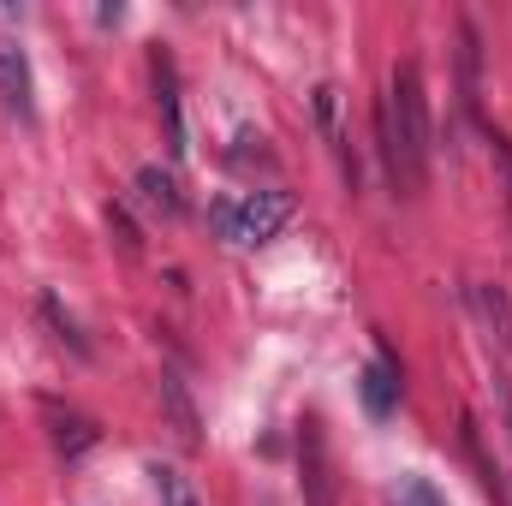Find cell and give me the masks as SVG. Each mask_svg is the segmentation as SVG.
Returning a JSON list of instances; mask_svg holds the SVG:
<instances>
[{
    "label": "cell",
    "instance_id": "6da1fadb",
    "mask_svg": "<svg viewBox=\"0 0 512 506\" xmlns=\"http://www.w3.org/2000/svg\"><path fill=\"white\" fill-rule=\"evenodd\" d=\"M376 126H382L387 179L405 197H417L429 185V96H423V66L417 60L393 66V84H387V102L376 114Z\"/></svg>",
    "mask_w": 512,
    "mask_h": 506
},
{
    "label": "cell",
    "instance_id": "7a4b0ae2",
    "mask_svg": "<svg viewBox=\"0 0 512 506\" xmlns=\"http://www.w3.org/2000/svg\"><path fill=\"white\" fill-rule=\"evenodd\" d=\"M209 221H215V233H221L227 245L256 251V245H268V239L292 221V197H286V191H239V197L209 203Z\"/></svg>",
    "mask_w": 512,
    "mask_h": 506
},
{
    "label": "cell",
    "instance_id": "3957f363",
    "mask_svg": "<svg viewBox=\"0 0 512 506\" xmlns=\"http://www.w3.org/2000/svg\"><path fill=\"white\" fill-rule=\"evenodd\" d=\"M298 471H304V506H340V483H334V453L316 417L298 423Z\"/></svg>",
    "mask_w": 512,
    "mask_h": 506
},
{
    "label": "cell",
    "instance_id": "277c9868",
    "mask_svg": "<svg viewBox=\"0 0 512 506\" xmlns=\"http://www.w3.org/2000/svg\"><path fill=\"white\" fill-rule=\"evenodd\" d=\"M0 102L12 120H24V126L36 120V84H30V60L18 42H0Z\"/></svg>",
    "mask_w": 512,
    "mask_h": 506
},
{
    "label": "cell",
    "instance_id": "5b68a950",
    "mask_svg": "<svg viewBox=\"0 0 512 506\" xmlns=\"http://www.w3.org/2000/svg\"><path fill=\"white\" fill-rule=\"evenodd\" d=\"M149 72H155V102H161V120H167V149L185 155V120H179V78H173V60L155 54Z\"/></svg>",
    "mask_w": 512,
    "mask_h": 506
},
{
    "label": "cell",
    "instance_id": "8992f818",
    "mask_svg": "<svg viewBox=\"0 0 512 506\" xmlns=\"http://www.w3.org/2000/svg\"><path fill=\"white\" fill-rule=\"evenodd\" d=\"M161 411H167V423H173V435H179L185 447H197V441H203V423H197V405H191V393H185V381L173 376V370H161Z\"/></svg>",
    "mask_w": 512,
    "mask_h": 506
},
{
    "label": "cell",
    "instance_id": "52a82bcc",
    "mask_svg": "<svg viewBox=\"0 0 512 506\" xmlns=\"http://www.w3.org/2000/svg\"><path fill=\"white\" fill-rule=\"evenodd\" d=\"M399 405V364H393V352L382 346V358L364 370V411L370 417H387Z\"/></svg>",
    "mask_w": 512,
    "mask_h": 506
},
{
    "label": "cell",
    "instance_id": "ba28073f",
    "mask_svg": "<svg viewBox=\"0 0 512 506\" xmlns=\"http://www.w3.org/2000/svg\"><path fill=\"white\" fill-rule=\"evenodd\" d=\"M471 304H477V316H483V328L501 340V352H512V298L501 286H489V280H477L471 286Z\"/></svg>",
    "mask_w": 512,
    "mask_h": 506
},
{
    "label": "cell",
    "instance_id": "9c48e42d",
    "mask_svg": "<svg viewBox=\"0 0 512 506\" xmlns=\"http://www.w3.org/2000/svg\"><path fill=\"white\" fill-rule=\"evenodd\" d=\"M48 423H54V447H60L66 459H78L84 447H96V423H90V417H78V411H60V405H48Z\"/></svg>",
    "mask_w": 512,
    "mask_h": 506
},
{
    "label": "cell",
    "instance_id": "30bf717a",
    "mask_svg": "<svg viewBox=\"0 0 512 506\" xmlns=\"http://www.w3.org/2000/svg\"><path fill=\"white\" fill-rule=\"evenodd\" d=\"M387 506H453V501L435 489V477H423V471H405V477L387 489Z\"/></svg>",
    "mask_w": 512,
    "mask_h": 506
},
{
    "label": "cell",
    "instance_id": "8fae6325",
    "mask_svg": "<svg viewBox=\"0 0 512 506\" xmlns=\"http://www.w3.org/2000/svg\"><path fill=\"white\" fill-rule=\"evenodd\" d=\"M137 191L161 209V215H185V197H179V185H173V173H161V167H143L137 173Z\"/></svg>",
    "mask_w": 512,
    "mask_h": 506
},
{
    "label": "cell",
    "instance_id": "7c38bea8",
    "mask_svg": "<svg viewBox=\"0 0 512 506\" xmlns=\"http://www.w3.org/2000/svg\"><path fill=\"white\" fill-rule=\"evenodd\" d=\"M149 483H155V501L161 506H203L197 489H191V477L173 471V465H149Z\"/></svg>",
    "mask_w": 512,
    "mask_h": 506
},
{
    "label": "cell",
    "instance_id": "4fadbf2b",
    "mask_svg": "<svg viewBox=\"0 0 512 506\" xmlns=\"http://www.w3.org/2000/svg\"><path fill=\"white\" fill-rule=\"evenodd\" d=\"M489 149H495V167H501V185H507V209H512V143L501 137V131H495V137H489Z\"/></svg>",
    "mask_w": 512,
    "mask_h": 506
},
{
    "label": "cell",
    "instance_id": "5bb4252c",
    "mask_svg": "<svg viewBox=\"0 0 512 506\" xmlns=\"http://www.w3.org/2000/svg\"><path fill=\"white\" fill-rule=\"evenodd\" d=\"M495 381H501V405H507V429H512V381L507 376H495Z\"/></svg>",
    "mask_w": 512,
    "mask_h": 506
}]
</instances>
